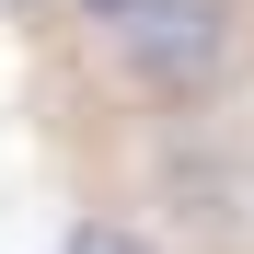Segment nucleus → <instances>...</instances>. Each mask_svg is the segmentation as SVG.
<instances>
[{"label": "nucleus", "instance_id": "1", "mask_svg": "<svg viewBox=\"0 0 254 254\" xmlns=\"http://www.w3.org/2000/svg\"><path fill=\"white\" fill-rule=\"evenodd\" d=\"M116 58L150 93H208L231 69V12L220 0H127L116 12Z\"/></svg>", "mask_w": 254, "mask_h": 254}, {"label": "nucleus", "instance_id": "2", "mask_svg": "<svg viewBox=\"0 0 254 254\" xmlns=\"http://www.w3.org/2000/svg\"><path fill=\"white\" fill-rule=\"evenodd\" d=\"M243 196H254V174H243L231 150H174V162H162V208H174L185 231H231V220H254Z\"/></svg>", "mask_w": 254, "mask_h": 254}, {"label": "nucleus", "instance_id": "3", "mask_svg": "<svg viewBox=\"0 0 254 254\" xmlns=\"http://www.w3.org/2000/svg\"><path fill=\"white\" fill-rule=\"evenodd\" d=\"M69 254H139L127 231H69Z\"/></svg>", "mask_w": 254, "mask_h": 254}, {"label": "nucleus", "instance_id": "4", "mask_svg": "<svg viewBox=\"0 0 254 254\" xmlns=\"http://www.w3.org/2000/svg\"><path fill=\"white\" fill-rule=\"evenodd\" d=\"M93 12H104V23H116V12H127V0H93Z\"/></svg>", "mask_w": 254, "mask_h": 254}]
</instances>
